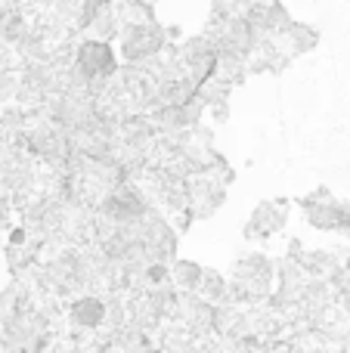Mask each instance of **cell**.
<instances>
[{
	"label": "cell",
	"mask_w": 350,
	"mask_h": 353,
	"mask_svg": "<svg viewBox=\"0 0 350 353\" xmlns=\"http://www.w3.org/2000/svg\"><path fill=\"white\" fill-rule=\"evenodd\" d=\"M202 276H205V270L198 267L196 261H174L171 263V282H174V288H180V292H186V294H196L198 292V285H202Z\"/></svg>",
	"instance_id": "cell-8"
},
{
	"label": "cell",
	"mask_w": 350,
	"mask_h": 353,
	"mask_svg": "<svg viewBox=\"0 0 350 353\" xmlns=\"http://www.w3.org/2000/svg\"><path fill=\"white\" fill-rule=\"evenodd\" d=\"M68 316H72L74 329L96 332L99 325L105 323V316H109V304H105L99 294H78V298L72 301V310H68Z\"/></svg>",
	"instance_id": "cell-6"
},
{
	"label": "cell",
	"mask_w": 350,
	"mask_h": 353,
	"mask_svg": "<svg viewBox=\"0 0 350 353\" xmlns=\"http://www.w3.org/2000/svg\"><path fill=\"white\" fill-rule=\"evenodd\" d=\"M289 220V205L285 201H258L251 211V217L245 220V239H270L276 236L279 230Z\"/></svg>",
	"instance_id": "cell-5"
},
{
	"label": "cell",
	"mask_w": 350,
	"mask_h": 353,
	"mask_svg": "<svg viewBox=\"0 0 350 353\" xmlns=\"http://www.w3.org/2000/svg\"><path fill=\"white\" fill-rule=\"evenodd\" d=\"M273 41L279 43V50H289V56H301V53L316 50V43H320V28H313V25H307V22H291L289 28H285L282 34H276Z\"/></svg>",
	"instance_id": "cell-7"
},
{
	"label": "cell",
	"mask_w": 350,
	"mask_h": 353,
	"mask_svg": "<svg viewBox=\"0 0 350 353\" xmlns=\"http://www.w3.org/2000/svg\"><path fill=\"white\" fill-rule=\"evenodd\" d=\"M227 279H223L217 270H205V276H202V285H198V292L196 294H202L208 304H217V301H223L227 298Z\"/></svg>",
	"instance_id": "cell-9"
},
{
	"label": "cell",
	"mask_w": 350,
	"mask_h": 353,
	"mask_svg": "<svg viewBox=\"0 0 350 353\" xmlns=\"http://www.w3.org/2000/svg\"><path fill=\"white\" fill-rule=\"evenodd\" d=\"M10 65H12V53H10V47H6V41H0V78L10 74Z\"/></svg>",
	"instance_id": "cell-10"
},
{
	"label": "cell",
	"mask_w": 350,
	"mask_h": 353,
	"mask_svg": "<svg viewBox=\"0 0 350 353\" xmlns=\"http://www.w3.org/2000/svg\"><path fill=\"white\" fill-rule=\"evenodd\" d=\"M301 211H304V220H307L313 230L350 236V205L335 199L329 189H316L307 199H301Z\"/></svg>",
	"instance_id": "cell-3"
},
{
	"label": "cell",
	"mask_w": 350,
	"mask_h": 353,
	"mask_svg": "<svg viewBox=\"0 0 350 353\" xmlns=\"http://www.w3.org/2000/svg\"><path fill=\"white\" fill-rule=\"evenodd\" d=\"M276 282V267L267 254H242L233 267V292L239 298L258 301L273 292Z\"/></svg>",
	"instance_id": "cell-4"
},
{
	"label": "cell",
	"mask_w": 350,
	"mask_h": 353,
	"mask_svg": "<svg viewBox=\"0 0 350 353\" xmlns=\"http://www.w3.org/2000/svg\"><path fill=\"white\" fill-rule=\"evenodd\" d=\"M167 41H171L167 28L152 16L134 19V22H124L121 37H118V53L124 65H152L167 53Z\"/></svg>",
	"instance_id": "cell-1"
},
{
	"label": "cell",
	"mask_w": 350,
	"mask_h": 353,
	"mask_svg": "<svg viewBox=\"0 0 350 353\" xmlns=\"http://www.w3.org/2000/svg\"><path fill=\"white\" fill-rule=\"evenodd\" d=\"M118 65H121V53L112 47V41L84 37V41L74 43L72 68L93 87V93H96V97L118 78Z\"/></svg>",
	"instance_id": "cell-2"
},
{
	"label": "cell",
	"mask_w": 350,
	"mask_h": 353,
	"mask_svg": "<svg viewBox=\"0 0 350 353\" xmlns=\"http://www.w3.org/2000/svg\"><path fill=\"white\" fill-rule=\"evenodd\" d=\"M227 3L233 6L236 12H242V10H251V6H254V3H260V0H227Z\"/></svg>",
	"instance_id": "cell-11"
}]
</instances>
